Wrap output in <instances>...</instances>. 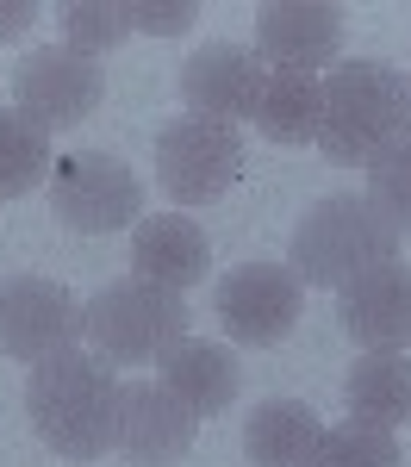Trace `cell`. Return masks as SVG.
I'll return each mask as SVG.
<instances>
[{
  "label": "cell",
  "mask_w": 411,
  "mask_h": 467,
  "mask_svg": "<svg viewBox=\"0 0 411 467\" xmlns=\"http://www.w3.org/2000/svg\"><path fill=\"white\" fill-rule=\"evenodd\" d=\"M118 399L125 380L112 374V361L100 356H50L32 368L26 380V418H32L37 442L63 462H100L118 442Z\"/></svg>",
  "instance_id": "1"
},
{
  "label": "cell",
  "mask_w": 411,
  "mask_h": 467,
  "mask_svg": "<svg viewBox=\"0 0 411 467\" xmlns=\"http://www.w3.org/2000/svg\"><path fill=\"white\" fill-rule=\"evenodd\" d=\"M411 125L406 75L380 57H349L324 75V125H318V150L336 169H368L380 150Z\"/></svg>",
  "instance_id": "2"
},
{
  "label": "cell",
  "mask_w": 411,
  "mask_h": 467,
  "mask_svg": "<svg viewBox=\"0 0 411 467\" xmlns=\"http://www.w3.org/2000/svg\"><path fill=\"white\" fill-rule=\"evenodd\" d=\"M399 262V231L368 206V193H331L318 206H305L287 244V268L299 275V287H349L368 268Z\"/></svg>",
  "instance_id": "3"
},
{
  "label": "cell",
  "mask_w": 411,
  "mask_h": 467,
  "mask_svg": "<svg viewBox=\"0 0 411 467\" xmlns=\"http://www.w3.org/2000/svg\"><path fill=\"white\" fill-rule=\"evenodd\" d=\"M81 318H87V343H94L100 361H112V368H162L187 343L193 312H187L181 293L131 275V281H107L81 306Z\"/></svg>",
  "instance_id": "4"
},
{
  "label": "cell",
  "mask_w": 411,
  "mask_h": 467,
  "mask_svg": "<svg viewBox=\"0 0 411 467\" xmlns=\"http://www.w3.org/2000/svg\"><path fill=\"white\" fill-rule=\"evenodd\" d=\"M243 181V138L219 119H169L156 131V187L175 206H212Z\"/></svg>",
  "instance_id": "5"
},
{
  "label": "cell",
  "mask_w": 411,
  "mask_h": 467,
  "mask_svg": "<svg viewBox=\"0 0 411 467\" xmlns=\"http://www.w3.org/2000/svg\"><path fill=\"white\" fill-rule=\"evenodd\" d=\"M50 206L81 237H112L144 218V181L112 150H69L50 169Z\"/></svg>",
  "instance_id": "6"
},
{
  "label": "cell",
  "mask_w": 411,
  "mask_h": 467,
  "mask_svg": "<svg viewBox=\"0 0 411 467\" xmlns=\"http://www.w3.org/2000/svg\"><path fill=\"white\" fill-rule=\"evenodd\" d=\"M107 94V75L94 57H75L69 44H37L13 69V107L32 119L37 131H75L87 125Z\"/></svg>",
  "instance_id": "7"
},
{
  "label": "cell",
  "mask_w": 411,
  "mask_h": 467,
  "mask_svg": "<svg viewBox=\"0 0 411 467\" xmlns=\"http://www.w3.org/2000/svg\"><path fill=\"white\" fill-rule=\"evenodd\" d=\"M81 337H87V318L63 281H37V275L0 281V356L6 361L37 368L50 356H69Z\"/></svg>",
  "instance_id": "8"
},
{
  "label": "cell",
  "mask_w": 411,
  "mask_h": 467,
  "mask_svg": "<svg viewBox=\"0 0 411 467\" xmlns=\"http://www.w3.org/2000/svg\"><path fill=\"white\" fill-rule=\"evenodd\" d=\"M212 312L237 343L274 349L281 337H293L299 312H305V287L287 262H243L212 287Z\"/></svg>",
  "instance_id": "9"
},
{
  "label": "cell",
  "mask_w": 411,
  "mask_h": 467,
  "mask_svg": "<svg viewBox=\"0 0 411 467\" xmlns=\"http://www.w3.org/2000/svg\"><path fill=\"white\" fill-rule=\"evenodd\" d=\"M343 50V6L336 0H274L256 13V57L274 69L318 75Z\"/></svg>",
  "instance_id": "10"
},
{
  "label": "cell",
  "mask_w": 411,
  "mask_h": 467,
  "mask_svg": "<svg viewBox=\"0 0 411 467\" xmlns=\"http://www.w3.org/2000/svg\"><path fill=\"white\" fill-rule=\"evenodd\" d=\"M336 318L349 330V343L362 356H406L411 343V268L406 262H386L368 268L362 281H349L336 299Z\"/></svg>",
  "instance_id": "11"
},
{
  "label": "cell",
  "mask_w": 411,
  "mask_h": 467,
  "mask_svg": "<svg viewBox=\"0 0 411 467\" xmlns=\"http://www.w3.org/2000/svg\"><path fill=\"white\" fill-rule=\"evenodd\" d=\"M268 69L250 44H206L181 63V100L193 119H219V125H237L256 112V94Z\"/></svg>",
  "instance_id": "12"
},
{
  "label": "cell",
  "mask_w": 411,
  "mask_h": 467,
  "mask_svg": "<svg viewBox=\"0 0 411 467\" xmlns=\"http://www.w3.org/2000/svg\"><path fill=\"white\" fill-rule=\"evenodd\" d=\"M193 436H200V418L162 380H131L125 387V399H118V442H112L118 455H131L138 467H169L193 449Z\"/></svg>",
  "instance_id": "13"
},
{
  "label": "cell",
  "mask_w": 411,
  "mask_h": 467,
  "mask_svg": "<svg viewBox=\"0 0 411 467\" xmlns=\"http://www.w3.org/2000/svg\"><path fill=\"white\" fill-rule=\"evenodd\" d=\"M131 268H138V281H156V287H169V293H187L193 281H206L212 244H206L200 218H181V213L138 218V231H131Z\"/></svg>",
  "instance_id": "14"
},
{
  "label": "cell",
  "mask_w": 411,
  "mask_h": 467,
  "mask_svg": "<svg viewBox=\"0 0 411 467\" xmlns=\"http://www.w3.org/2000/svg\"><path fill=\"white\" fill-rule=\"evenodd\" d=\"M324 442V418L305 399H262L243 418V455L250 467H312Z\"/></svg>",
  "instance_id": "15"
},
{
  "label": "cell",
  "mask_w": 411,
  "mask_h": 467,
  "mask_svg": "<svg viewBox=\"0 0 411 467\" xmlns=\"http://www.w3.org/2000/svg\"><path fill=\"white\" fill-rule=\"evenodd\" d=\"M256 131L268 144H318V125H324V81L318 75H293V69H268L256 94Z\"/></svg>",
  "instance_id": "16"
},
{
  "label": "cell",
  "mask_w": 411,
  "mask_h": 467,
  "mask_svg": "<svg viewBox=\"0 0 411 467\" xmlns=\"http://www.w3.org/2000/svg\"><path fill=\"white\" fill-rule=\"evenodd\" d=\"M237 356L231 349H219V343H193L187 337L175 356L162 361V387L181 399L193 418H219V411H231V399H237Z\"/></svg>",
  "instance_id": "17"
},
{
  "label": "cell",
  "mask_w": 411,
  "mask_h": 467,
  "mask_svg": "<svg viewBox=\"0 0 411 467\" xmlns=\"http://www.w3.org/2000/svg\"><path fill=\"white\" fill-rule=\"evenodd\" d=\"M343 405L355 424L399 431L411 418V356H355L343 374Z\"/></svg>",
  "instance_id": "18"
},
{
  "label": "cell",
  "mask_w": 411,
  "mask_h": 467,
  "mask_svg": "<svg viewBox=\"0 0 411 467\" xmlns=\"http://www.w3.org/2000/svg\"><path fill=\"white\" fill-rule=\"evenodd\" d=\"M57 169L50 131H37L19 107H0V200H26Z\"/></svg>",
  "instance_id": "19"
},
{
  "label": "cell",
  "mask_w": 411,
  "mask_h": 467,
  "mask_svg": "<svg viewBox=\"0 0 411 467\" xmlns=\"http://www.w3.org/2000/svg\"><path fill=\"white\" fill-rule=\"evenodd\" d=\"M57 19H63V44L75 57H94V63L131 37V6L125 0H69Z\"/></svg>",
  "instance_id": "20"
},
{
  "label": "cell",
  "mask_w": 411,
  "mask_h": 467,
  "mask_svg": "<svg viewBox=\"0 0 411 467\" xmlns=\"http://www.w3.org/2000/svg\"><path fill=\"white\" fill-rule=\"evenodd\" d=\"M368 206L386 218L399 237L411 231V125L368 162Z\"/></svg>",
  "instance_id": "21"
},
{
  "label": "cell",
  "mask_w": 411,
  "mask_h": 467,
  "mask_svg": "<svg viewBox=\"0 0 411 467\" xmlns=\"http://www.w3.org/2000/svg\"><path fill=\"white\" fill-rule=\"evenodd\" d=\"M312 467H406V455H399V436L380 431V424H336V431H324V442H318V462Z\"/></svg>",
  "instance_id": "22"
},
{
  "label": "cell",
  "mask_w": 411,
  "mask_h": 467,
  "mask_svg": "<svg viewBox=\"0 0 411 467\" xmlns=\"http://www.w3.org/2000/svg\"><path fill=\"white\" fill-rule=\"evenodd\" d=\"M193 19H200V0H138L131 6V32L149 37H181Z\"/></svg>",
  "instance_id": "23"
},
{
  "label": "cell",
  "mask_w": 411,
  "mask_h": 467,
  "mask_svg": "<svg viewBox=\"0 0 411 467\" xmlns=\"http://www.w3.org/2000/svg\"><path fill=\"white\" fill-rule=\"evenodd\" d=\"M32 26H37L32 0H0V44H6V37H26Z\"/></svg>",
  "instance_id": "24"
},
{
  "label": "cell",
  "mask_w": 411,
  "mask_h": 467,
  "mask_svg": "<svg viewBox=\"0 0 411 467\" xmlns=\"http://www.w3.org/2000/svg\"><path fill=\"white\" fill-rule=\"evenodd\" d=\"M406 100H411V69H406Z\"/></svg>",
  "instance_id": "25"
}]
</instances>
